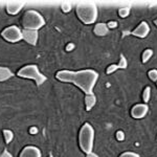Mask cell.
Segmentation results:
<instances>
[{
	"label": "cell",
	"mask_w": 157,
	"mask_h": 157,
	"mask_svg": "<svg viewBox=\"0 0 157 157\" xmlns=\"http://www.w3.org/2000/svg\"><path fill=\"white\" fill-rule=\"evenodd\" d=\"M129 14H130V10H129V7H121V9L118 10V15H120L121 18H126V17H128Z\"/></svg>",
	"instance_id": "cell-18"
},
{
	"label": "cell",
	"mask_w": 157,
	"mask_h": 157,
	"mask_svg": "<svg viewBox=\"0 0 157 157\" xmlns=\"http://www.w3.org/2000/svg\"><path fill=\"white\" fill-rule=\"evenodd\" d=\"M44 24L45 20L43 16L39 12L34 11V10L25 12L22 17V26L24 27V29L38 30L44 26Z\"/></svg>",
	"instance_id": "cell-4"
},
{
	"label": "cell",
	"mask_w": 157,
	"mask_h": 157,
	"mask_svg": "<svg viewBox=\"0 0 157 157\" xmlns=\"http://www.w3.org/2000/svg\"><path fill=\"white\" fill-rule=\"evenodd\" d=\"M107 26H108V29H115V27L117 26V22H116V21H110L107 24Z\"/></svg>",
	"instance_id": "cell-25"
},
{
	"label": "cell",
	"mask_w": 157,
	"mask_h": 157,
	"mask_svg": "<svg viewBox=\"0 0 157 157\" xmlns=\"http://www.w3.org/2000/svg\"><path fill=\"white\" fill-rule=\"evenodd\" d=\"M3 136L6 144H10L13 140V138H14V134H13L11 130H3Z\"/></svg>",
	"instance_id": "cell-16"
},
{
	"label": "cell",
	"mask_w": 157,
	"mask_h": 157,
	"mask_svg": "<svg viewBox=\"0 0 157 157\" xmlns=\"http://www.w3.org/2000/svg\"><path fill=\"white\" fill-rule=\"evenodd\" d=\"M120 157H139V155L134 152H124Z\"/></svg>",
	"instance_id": "cell-23"
},
{
	"label": "cell",
	"mask_w": 157,
	"mask_h": 157,
	"mask_svg": "<svg viewBox=\"0 0 157 157\" xmlns=\"http://www.w3.org/2000/svg\"><path fill=\"white\" fill-rule=\"evenodd\" d=\"M25 6V2H20V1H12L6 3V12L10 15H17L21 11Z\"/></svg>",
	"instance_id": "cell-11"
},
{
	"label": "cell",
	"mask_w": 157,
	"mask_h": 157,
	"mask_svg": "<svg viewBox=\"0 0 157 157\" xmlns=\"http://www.w3.org/2000/svg\"><path fill=\"white\" fill-rule=\"evenodd\" d=\"M1 157H13V156L9 151H4L3 153L1 154Z\"/></svg>",
	"instance_id": "cell-26"
},
{
	"label": "cell",
	"mask_w": 157,
	"mask_h": 157,
	"mask_svg": "<svg viewBox=\"0 0 157 157\" xmlns=\"http://www.w3.org/2000/svg\"><path fill=\"white\" fill-rule=\"evenodd\" d=\"M19 157H42V153L39 148L35 146H27L21 151Z\"/></svg>",
	"instance_id": "cell-9"
},
{
	"label": "cell",
	"mask_w": 157,
	"mask_h": 157,
	"mask_svg": "<svg viewBox=\"0 0 157 157\" xmlns=\"http://www.w3.org/2000/svg\"><path fill=\"white\" fill-rule=\"evenodd\" d=\"M17 75H18V77L20 78L34 80L38 86L42 85L43 83L46 81V77H45L44 75H42V73L40 72L37 65H34V64L26 65V66L22 67L21 69L17 72Z\"/></svg>",
	"instance_id": "cell-5"
},
{
	"label": "cell",
	"mask_w": 157,
	"mask_h": 157,
	"mask_svg": "<svg viewBox=\"0 0 157 157\" xmlns=\"http://www.w3.org/2000/svg\"><path fill=\"white\" fill-rule=\"evenodd\" d=\"M86 157H98L97 154H94V153H90V154H88Z\"/></svg>",
	"instance_id": "cell-27"
},
{
	"label": "cell",
	"mask_w": 157,
	"mask_h": 157,
	"mask_svg": "<svg viewBox=\"0 0 157 157\" xmlns=\"http://www.w3.org/2000/svg\"><path fill=\"white\" fill-rule=\"evenodd\" d=\"M13 77V72L7 67L0 66V82H3Z\"/></svg>",
	"instance_id": "cell-14"
},
{
	"label": "cell",
	"mask_w": 157,
	"mask_h": 157,
	"mask_svg": "<svg viewBox=\"0 0 157 157\" xmlns=\"http://www.w3.org/2000/svg\"><path fill=\"white\" fill-rule=\"evenodd\" d=\"M108 26L106 23H98L94 27V34L98 36H106L108 34Z\"/></svg>",
	"instance_id": "cell-13"
},
{
	"label": "cell",
	"mask_w": 157,
	"mask_h": 157,
	"mask_svg": "<svg viewBox=\"0 0 157 157\" xmlns=\"http://www.w3.org/2000/svg\"><path fill=\"white\" fill-rule=\"evenodd\" d=\"M117 69H120V66H118V64L117 65H110V66L107 68V70H106V71H107L108 75H110V73L116 71Z\"/></svg>",
	"instance_id": "cell-22"
},
{
	"label": "cell",
	"mask_w": 157,
	"mask_h": 157,
	"mask_svg": "<svg viewBox=\"0 0 157 157\" xmlns=\"http://www.w3.org/2000/svg\"><path fill=\"white\" fill-rule=\"evenodd\" d=\"M22 36L23 39L30 45H36L38 42V30L22 29Z\"/></svg>",
	"instance_id": "cell-10"
},
{
	"label": "cell",
	"mask_w": 157,
	"mask_h": 157,
	"mask_svg": "<svg viewBox=\"0 0 157 157\" xmlns=\"http://www.w3.org/2000/svg\"><path fill=\"white\" fill-rule=\"evenodd\" d=\"M49 157H52V156H49Z\"/></svg>",
	"instance_id": "cell-29"
},
{
	"label": "cell",
	"mask_w": 157,
	"mask_h": 157,
	"mask_svg": "<svg viewBox=\"0 0 157 157\" xmlns=\"http://www.w3.org/2000/svg\"><path fill=\"white\" fill-rule=\"evenodd\" d=\"M95 103H97V98H95V95L93 93L85 95V107L87 111H90L91 109L94 107Z\"/></svg>",
	"instance_id": "cell-12"
},
{
	"label": "cell",
	"mask_w": 157,
	"mask_h": 157,
	"mask_svg": "<svg viewBox=\"0 0 157 157\" xmlns=\"http://www.w3.org/2000/svg\"><path fill=\"white\" fill-rule=\"evenodd\" d=\"M151 98V88L150 87H146L145 90H144V93H143V100L145 104H147L149 102Z\"/></svg>",
	"instance_id": "cell-17"
},
{
	"label": "cell",
	"mask_w": 157,
	"mask_h": 157,
	"mask_svg": "<svg viewBox=\"0 0 157 157\" xmlns=\"http://www.w3.org/2000/svg\"><path fill=\"white\" fill-rule=\"evenodd\" d=\"M61 9H62L63 12L68 13L71 10V4H70V2H63V3L61 4Z\"/></svg>",
	"instance_id": "cell-21"
},
{
	"label": "cell",
	"mask_w": 157,
	"mask_h": 157,
	"mask_svg": "<svg viewBox=\"0 0 157 157\" xmlns=\"http://www.w3.org/2000/svg\"><path fill=\"white\" fill-rule=\"evenodd\" d=\"M149 107L147 104H137L131 109V115L134 118H143L145 117L148 113Z\"/></svg>",
	"instance_id": "cell-7"
},
{
	"label": "cell",
	"mask_w": 157,
	"mask_h": 157,
	"mask_svg": "<svg viewBox=\"0 0 157 157\" xmlns=\"http://www.w3.org/2000/svg\"><path fill=\"white\" fill-rule=\"evenodd\" d=\"M1 36L3 37L4 40L11 43L19 42L23 39L22 29H20L16 25H12V26H9L6 29H3V32L1 33Z\"/></svg>",
	"instance_id": "cell-6"
},
{
	"label": "cell",
	"mask_w": 157,
	"mask_h": 157,
	"mask_svg": "<svg viewBox=\"0 0 157 157\" xmlns=\"http://www.w3.org/2000/svg\"><path fill=\"white\" fill-rule=\"evenodd\" d=\"M148 77L150 78L151 81L153 82H157V70L156 69H152L148 72Z\"/></svg>",
	"instance_id": "cell-20"
},
{
	"label": "cell",
	"mask_w": 157,
	"mask_h": 157,
	"mask_svg": "<svg viewBox=\"0 0 157 157\" xmlns=\"http://www.w3.org/2000/svg\"><path fill=\"white\" fill-rule=\"evenodd\" d=\"M78 18L85 24H92L98 19V6L94 2L85 1L80 2L75 7Z\"/></svg>",
	"instance_id": "cell-2"
},
{
	"label": "cell",
	"mask_w": 157,
	"mask_h": 157,
	"mask_svg": "<svg viewBox=\"0 0 157 157\" xmlns=\"http://www.w3.org/2000/svg\"><path fill=\"white\" fill-rule=\"evenodd\" d=\"M152 56H153V50L151 48H147L144 50L143 52V56H141V59H143V63H147L149 60L152 58Z\"/></svg>",
	"instance_id": "cell-15"
},
{
	"label": "cell",
	"mask_w": 157,
	"mask_h": 157,
	"mask_svg": "<svg viewBox=\"0 0 157 157\" xmlns=\"http://www.w3.org/2000/svg\"><path fill=\"white\" fill-rule=\"evenodd\" d=\"M93 141H94V129L90 124L86 123L81 128L78 134V145L86 155L92 153Z\"/></svg>",
	"instance_id": "cell-3"
},
{
	"label": "cell",
	"mask_w": 157,
	"mask_h": 157,
	"mask_svg": "<svg viewBox=\"0 0 157 157\" xmlns=\"http://www.w3.org/2000/svg\"><path fill=\"white\" fill-rule=\"evenodd\" d=\"M149 33H150V26H149V24L146 21H143L133 30L132 35L138 38H146L149 35Z\"/></svg>",
	"instance_id": "cell-8"
},
{
	"label": "cell",
	"mask_w": 157,
	"mask_h": 157,
	"mask_svg": "<svg viewBox=\"0 0 157 157\" xmlns=\"http://www.w3.org/2000/svg\"><path fill=\"white\" fill-rule=\"evenodd\" d=\"M56 78L61 82L73 83L86 94L93 93V88L98 82V73L92 69H85L80 71H70V70H60L57 72Z\"/></svg>",
	"instance_id": "cell-1"
},
{
	"label": "cell",
	"mask_w": 157,
	"mask_h": 157,
	"mask_svg": "<svg viewBox=\"0 0 157 157\" xmlns=\"http://www.w3.org/2000/svg\"><path fill=\"white\" fill-rule=\"evenodd\" d=\"M116 137H117L118 140H124V138H125V134H124L123 131H117V133H116Z\"/></svg>",
	"instance_id": "cell-24"
},
{
	"label": "cell",
	"mask_w": 157,
	"mask_h": 157,
	"mask_svg": "<svg viewBox=\"0 0 157 157\" xmlns=\"http://www.w3.org/2000/svg\"><path fill=\"white\" fill-rule=\"evenodd\" d=\"M154 23H155V25H156V26H157V19L155 20V21H154Z\"/></svg>",
	"instance_id": "cell-28"
},
{
	"label": "cell",
	"mask_w": 157,
	"mask_h": 157,
	"mask_svg": "<svg viewBox=\"0 0 157 157\" xmlns=\"http://www.w3.org/2000/svg\"><path fill=\"white\" fill-rule=\"evenodd\" d=\"M127 60H126L125 56L121 55V60H120V63H118V66H120V69H125V68H127Z\"/></svg>",
	"instance_id": "cell-19"
}]
</instances>
